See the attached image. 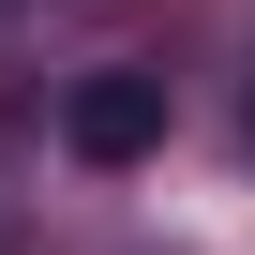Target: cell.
<instances>
[{"label":"cell","instance_id":"6da1fadb","mask_svg":"<svg viewBox=\"0 0 255 255\" xmlns=\"http://www.w3.org/2000/svg\"><path fill=\"white\" fill-rule=\"evenodd\" d=\"M60 150H75V165H135V150H165V75H150V60H90V75L60 90Z\"/></svg>","mask_w":255,"mask_h":255}]
</instances>
